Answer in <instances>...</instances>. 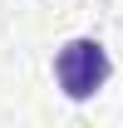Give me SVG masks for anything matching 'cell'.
Masks as SVG:
<instances>
[{"label": "cell", "mask_w": 123, "mask_h": 128, "mask_svg": "<svg viewBox=\"0 0 123 128\" xmlns=\"http://www.w3.org/2000/svg\"><path fill=\"white\" fill-rule=\"evenodd\" d=\"M108 49L98 44V40H69V44H59V54H54V84L64 89V98H74V104H84V98H94L98 89L108 84Z\"/></svg>", "instance_id": "1"}]
</instances>
